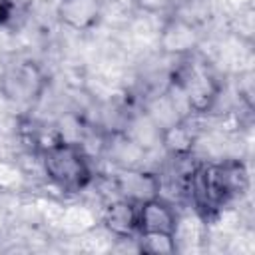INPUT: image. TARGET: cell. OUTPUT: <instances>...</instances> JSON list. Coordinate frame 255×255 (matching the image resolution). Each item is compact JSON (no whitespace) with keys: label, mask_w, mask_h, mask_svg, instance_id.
Here are the masks:
<instances>
[{"label":"cell","mask_w":255,"mask_h":255,"mask_svg":"<svg viewBox=\"0 0 255 255\" xmlns=\"http://www.w3.org/2000/svg\"><path fill=\"white\" fill-rule=\"evenodd\" d=\"M48 84L42 68L32 60L16 62L2 80L4 96L16 104H34Z\"/></svg>","instance_id":"obj_4"},{"label":"cell","mask_w":255,"mask_h":255,"mask_svg":"<svg viewBox=\"0 0 255 255\" xmlns=\"http://www.w3.org/2000/svg\"><path fill=\"white\" fill-rule=\"evenodd\" d=\"M249 187V171L241 159H225L201 165L189 179V193L201 217L213 215L229 199L243 195Z\"/></svg>","instance_id":"obj_1"},{"label":"cell","mask_w":255,"mask_h":255,"mask_svg":"<svg viewBox=\"0 0 255 255\" xmlns=\"http://www.w3.org/2000/svg\"><path fill=\"white\" fill-rule=\"evenodd\" d=\"M102 223L112 235L120 239H133L137 237V205L118 197L106 205Z\"/></svg>","instance_id":"obj_9"},{"label":"cell","mask_w":255,"mask_h":255,"mask_svg":"<svg viewBox=\"0 0 255 255\" xmlns=\"http://www.w3.org/2000/svg\"><path fill=\"white\" fill-rule=\"evenodd\" d=\"M199 40V32L191 20L185 16H175L171 18L159 36V46L165 54H175V56H187Z\"/></svg>","instance_id":"obj_8"},{"label":"cell","mask_w":255,"mask_h":255,"mask_svg":"<svg viewBox=\"0 0 255 255\" xmlns=\"http://www.w3.org/2000/svg\"><path fill=\"white\" fill-rule=\"evenodd\" d=\"M16 6L12 0H0V26H6L14 18Z\"/></svg>","instance_id":"obj_12"},{"label":"cell","mask_w":255,"mask_h":255,"mask_svg":"<svg viewBox=\"0 0 255 255\" xmlns=\"http://www.w3.org/2000/svg\"><path fill=\"white\" fill-rule=\"evenodd\" d=\"M177 229H179V217L175 209L161 199V195L137 205V235L141 233L177 235Z\"/></svg>","instance_id":"obj_6"},{"label":"cell","mask_w":255,"mask_h":255,"mask_svg":"<svg viewBox=\"0 0 255 255\" xmlns=\"http://www.w3.org/2000/svg\"><path fill=\"white\" fill-rule=\"evenodd\" d=\"M195 139L197 133L185 122V118H177L159 129V143L173 157H187L195 147Z\"/></svg>","instance_id":"obj_10"},{"label":"cell","mask_w":255,"mask_h":255,"mask_svg":"<svg viewBox=\"0 0 255 255\" xmlns=\"http://www.w3.org/2000/svg\"><path fill=\"white\" fill-rule=\"evenodd\" d=\"M44 175L64 193H80L94 181V169L88 151L78 141L60 137L40 151Z\"/></svg>","instance_id":"obj_2"},{"label":"cell","mask_w":255,"mask_h":255,"mask_svg":"<svg viewBox=\"0 0 255 255\" xmlns=\"http://www.w3.org/2000/svg\"><path fill=\"white\" fill-rule=\"evenodd\" d=\"M56 16L70 30H92L102 20V0H58Z\"/></svg>","instance_id":"obj_7"},{"label":"cell","mask_w":255,"mask_h":255,"mask_svg":"<svg viewBox=\"0 0 255 255\" xmlns=\"http://www.w3.org/2000/svg\"><path fill=\"white\" fill-rule=\"evenodd\" d=\"M114 185L118 191V197L128 199L135 205L159 197L161 191V179L153 171H145L139 167H124L116 173Z\"/></svg>","instance_id":"obj_5"},{"label":"cell","mask_w":255,"mask_h":255,"mask_svg":"<svg viewBox=\"0 0 255 255\" xmlns=\"http://www.w3.org/2000/svg\"><path fill=\"white\" fill-rule=\"evenodd\" d=\"M171 88L177 92V96H181L191 114H207L215 106L221 92V86L207 64L193 60L177 68Z\"/></svg>","instance_id":"obj_3"},{"label":"cell","mask_w":255,"mask_h":255,"mask_svg":"<svg viewBox=\"0 0 255 255\" xmlns=\"http://www.w3.org/2000/svg\"><path fill=\"white\" fill-rule=\"evenodd\" d=\"M137 251L147 255H171L177 251V235L141 233L137 235Z\"/></svg>","instance_id":"obj_11"}]
</instances>
